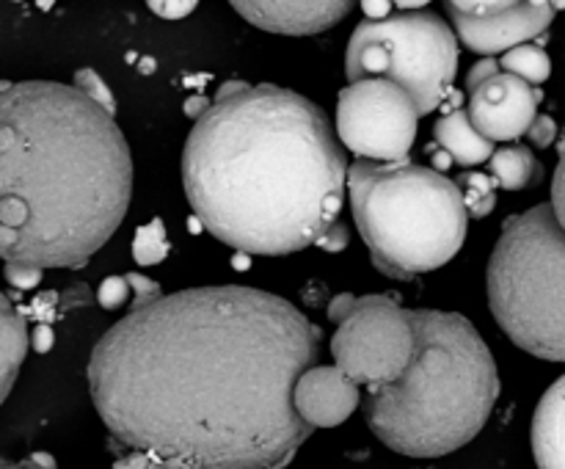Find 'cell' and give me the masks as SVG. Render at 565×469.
I'll use <instances>...</instances> for the list:
<instances>
[{
    "label": "cell",
    "mask_w": 565,
    "mask_h": 469,
    "mask_svg": "<svg viewBox=\"0 0 565 469\" xmlns=\"http://www.w3.org/2000/svg\"><path fill=\"white\" fill-rule=\"evenodd\" d=\"M320 329L254 287L136 303L88 359L114 469H285L312 428L292 403Z\"/></svg>",
    "instance_id": "cell-1"
},
{
    "label": "cell",
    "mask_w": 565,
    "mask_h": 469,
    "mask_svg": "<svg viewBox=\"0 0 565 469\" xmlns=\"http://www.w3.org/2000/svg\"><path fill=\"white\" fill-rule=\"evenodd\" d=\"M345 147L312 99L226 83L188 136L182 185L204 230L248 254L320 246L340 224Z\"/></svg>",
    "instance_id": "cell-2"
},
{
    "label": "cell",
    "mask_w": 565,
    "mask_h": 469,
    "mask_svg": "<svg viewBox=\"0 0 565 469\" xmlns=\"http://www.w3.org/2000/svg\"><path fill=\"white\" fill-rule=\"evenodd\" d=\"M132 196V158L114 110L72 83L0 86V259L81 268Z\"/></svg>",
    "instance_id": "cell-3"
},
{
    "label": "cell",
    "mask_w": 565,
    "mask_h": 469,
    "mask_svg": "<svg viewBox=\"0 0 565 469\" xmlns=\"http://www.w3.org/2000/svg\"><path fill=\"white\" fill-rule=\"evenodd\" d=\"M412 364L397 384L367 392L364 417L392 450L439 458L483 430L500 375L483 337L458 312L412 309Z\"/></svg>",
    "instance_id": "cell-4"
},
{
    "label": "cell",
    "mask_w": 565,
    "mask_h": 469,
    "mask_svg": "<svg viewBox=\"0 0 565 469\" xmlns=\"http://www.w3.org/2000/svg\"><path fill=\"white\" fill-rule=\"evenodd\" d=\"M356 230L373 265L392 279L441 268L467 241L469 213L450 177L417 163L359 160L348 171Z\"/></svg>",
    "instance_id": "cell-5"
},
{
    "label": "cell",
    "mask_w": 565,
    "mask_h": 469,
    "mask_svg": "<svg viewBox=\"0 0 565 469\" xmlns=\"http://www.w3.org/2000/svg\"><path fill=\"white\" fill-rule=\"evenodd\" d=\"M486 279L502 331L533 356L565 362V232L552 204L505 221Z\"/></svg>",
    "instance_id": "cell-6"
},
{
    "label": "cell",
    "mask_w": 565,
    "mask_h": 469,
    "mask_svg": "<svg viewBox=\"0 0 565 469\" xmlns=\"http://www.w3.org/2000/svg\"><path fill=\"white\" fill-rule=\"evenodd\" d=\"M458 70V36L428 9L364 20L353 31L345 72L353 83L384 77L412 94L419 114L445 108Z\"/></svg>",
    "instance_id": "cell-7"
},
{
    "label": "cell",
    "mask_w": 565,
    "mask_h": 469,
    "mask_svg": "<svg viewBox=\"0 0 565 469\" xmlns=\"http://www.w3.org/2000/svg\"><path fill=\"white\" fill-rule=\"evenodd\" d=\"M329 318L337 323L334 364L353 384L379 392L406 375L417 345L412 309L390 296H337Z\"/></svg>",
    "instance_id": "cell-8"
},
{
    "label": "cell",
    "mask_w": 565,
    "mask_h": 469,
    "mask_svg": "<svg viewBox=\"0 0 565 469\" xmlns=\"http://www.w3.org/2000/svg\"><path fill=\"white\" fill-rule=\"evenodd\" d=\"M419 116L412 94L397 83L356 81L340 92L337 138L370 163H403L417 141Z\"/></svg>",
    "instance_id": "cell-9"
},
{
    "label": "cell",
    "mask_w": 565,
    "mask_h": 469,
    "mask_svg": "<svg viewBox=\"0 0 565 469\" xmlns=\"http://www.w3.org/2000/svg\"><path fill=\"white\" fill-rule=\"evenodd\" d=\"M445 9L452 17L456 36L469 50L489 58L497 53H511L544 33L555 20L557 6L497 0V3H447Z\"/></svg>",
    "instance_id": "cell-10"
},
{
    "label": "cell",
    "mask_w": 565,
    "mask_h": 469,
    "mask_svg": "<svg viewBox=\"0 0 565 469\" xmlns=\"http://www.w3.org/2000/svg\"><path fill=\"white\" fill-rule=\"evenodd\" d=\"M467 86L469 119L491 143L524 136L539 119V88L511 72H502V66L483 81L467 83Z\"/></svg>",
    "instance_id": "cell-11"
},
{
    "label": "cell",
    "mask_w": 565,
    "mask_h": 469,
    "mask_svg": "<svg viewBox=\"0 0 565 469\" xmlns=\"http://www.w3.org/2000/svg\"><path fill=\"white\" fill-rule=\"evenodd\" d=\"M292 403L303 423L315 430L345 423L362 403V395H359V386L337 364L331 367L315 364L298 379Z\"/></svg>",
    "instance_id": "cell-12"
},
{
    "label": "cell",
    "mask_w": 565,
    "mask_h": 469,
    "mask_svg": "<svg viewBox=\"0 0 565 469\" xmlns=\"http://www.w3.org/2000/svg\"><path fill=\"white\" fill-rule=\"evenodd\" d=\"M235 11L263 31L312 36L337 25L351 11V3H235Z\"/></svg>",
    "instance_id": "cell-13"
},
{
    "label": "cell",
    "mask_w": 565,
    "mask_h": 469,
    "mask_svg": "<svg viewBox=\"0 0 565 469\" xmlns=\"http://www.w3.org/2000/svg\"><path fill=\"white\" fill-rule=\"evenodd\" d=\"M533 452L539 469H565V375L544 392L535 408Z\"/></svg>",
    "instance_id": "cell-14"
},
{
    "label": "cell",
    "mask_w": 565,
    "mask_h": 469,
    "mask_svg": "<svg viewBox=\"0 0 565 469\" xmlns=\"http://www.w3.org/2000/svg\"><path fill=\"white\" fill-rule=\"evenodd\" d=\"M434 132L441 149L461 166H478L483 160L494 158L497 152L494 143L486 136H480L478 127L472 125V119H469V114L463 108L447 110Z\"/></svg>",
    "instance_id": "cell-15"
},
{
    "label": "cell",
    "mask_w": 565,
    "mask_h": 469,
    "mask_svg": "<svg viewBox=\"0 0 565 469\" xmlns=\"http://www.w3.org/2000/svg\"><path fill=\"white\" fill-rule=\"evenodd\" d=\"M28 353V329L14 303L0 292V406L9 397Z\"/></svg>",
    "instance_id": "cell-16"
},
{
    "label": "cell",
    "mask_w": 565,
    "mask_h": 469,
    "mask_svg": "<svg viewBox=\"0 0 565 469\" xmlns=\"http://www.w3.org/2000/svg\"><path fill=\"white\" fill-rule=\"evenodd\" d=\"M491 174L497 185L505 191H522L541 180V163L535 160L533 149L513 143V147L497 149L491 158Z\"/></svg>",
    "instance_id": "cell-17"
},
{
    "label": "cell",
    "mask_w": 565,
    "mask_h": 469,
    "mask_svg": "<svg viewBox=\"0 0 565 469\" xmlns=\"http://www.w3.org/2000/svg\"><path fill=\"white\" fill-rule=\"evenodd\" d=\"M502 72H511V75L522 77L530 86H539V83L550 81L552 75V61L546 55L544 47L539 44H522V47L511 50L500 58Z\"/></svg>",
    "instance_id": "cell-18"
},
{
    "label": "cell",
    "mask_w": 565,
    "mask_h": 469,
    "mask_svg": "<svg viewBox=\"0 0 565 469\" xmlns=\"http://www.w3.org/2000/svg\"><path fill=\"white\" fill-rule=\"evenodd\" d=\"M458 188H461V196L469 215H489L491 210H494L497 182H491L486 174H480V171H467V174H461Z\"/></svg>",
    "instance_id": "cell-19"
},
{
    "label": "cell",
    "mask_w": 565,
    "mask_h": 469,
    "mask_svg": "<svg viewBox=\"0 0 565 469\" xmlns=\"http://www.w3.org/2000/svg\"><path fill=\"white\" fill-rule=\"evenodd\" d=\"M132 252H136L138 263H158V259L169 252V246H166V237H163V226L154 221L152 226H143V230H138L136 248H132Z\"/></svg>",
    "instance_id": "cell-20"
},
{
    "label": "cell",
    "mask_w": 565,
    "mask_h": 469,
    "mask_svg": "<svg viewBox=\"0 0 565 469\" xmlns=\"http://www.w3.org/2000/svg\"><path fill=\"white\" fill-rule=\"evenodd\" d=\"M75 86L81 88V92H86L92 99H97L99 105H105V108L114 110V97H110L108 86H105V83L97 77V72L81 70L75 75Z\"/></svg>",
    "instance_id": "cell-21"
},
{
    "label": "cell",
    "mask_w": 565,
    "mask_h": 469,
    "mask_svg": "<svg viewBox=\"0 0 565 469\" xmlns=\"http://www.w3.org/2000/svg\"><path fill=\"white\" fill-rule=\"evenodd\" d=\"M552 213H555L557 224L565 232V147L561 154V163L555 169V180H552Z\"/></svg>",
    "instance_id": "cell-22"
},
{
    "label": "cell",
    "mask_w": 565,
    "mask_h": 469,
    "mask_svg": "<svg viewBox=\"0 0 565 469\" xmlns=\"http://www.w3.org/2000/svg\"><path fill=\"white\" fill-rule=\"evenodd\" d=\"M555 132H557L555 121H552L550 116H539V119L533 121V127L527 130V136L535 147H550V143L555 141Z\"/></svg>",
    "instance_id": "cell-23"
},
{
    "label": "cell",
    "mask_w": 565,
    "mask_h": 469,
    "mask_svg": "<svg viewBox=\"0 0 565 469\" xmlns=\"http://www.w3.org/2000/svg\"><path fill=\"white\" fill-rule=\"evenodd\" d=\"M127 292H130V285L125 279H108L99 290V301H103V307H119Z\"/></svg>",
    "instance_id": "cell-24"
},
{
    "label": "cell",
    "mask_w": 565,
    "mask_h": 469,
    "mask_svg": "<svg viewBox=\"0 0 565 469\" xmlns=\"http://www.w3.org/2000/svg\"><path fill=\"white\" fill-rule=\"evenodd\" d=\"M6 279L14 287H22V290H25V287H33L42 279V270L22 268V265H6Z\"/></svg>",
    "instance_id": "cell-25"
},
{
    "label": "cell",
    "mask_w": 565,
    "mask_h": 469,
    "mask_svg": "<svg viewBox=\"0 0 565 469\" xmlns=\"http://www.w3.org/2000/svg\"><path fill=\"white\" fill-rule=\"evenodd\" d=\"M152 11H166L163 17H185L188 11L196 9V3H182V6H171V3H149Z\"/></svg>",
    "instance_id": "cell-26"
},
{
    "label": "cell",
    "mask_w": 565,
    "mask_h": 469,
    "mask_svg": "<svg viewBox=\"0 0 565 469\" xmlns=\"http://www.w3.org/2000/svg\"><path fill=\"white\" fill-rule=\"evenodd\" d=\"M0 469H55V467L44 461V458H31V461H22V463L0 461Z\"/></svg>",
    "instance_id": "cell-27"
},
{
    "label": "cell",
    "mask_w": 565,
    "mask_h": 469,
    "mask_svg": "<svg viewBox=\"0 0 565 469\" xmlns=\"http://www.w3.org/2000/svg\"><path fill=\"white\" fill-rule=\"evenodd\" d=\"M33 345H36L39 351H47V348H50V331L47 329H39L36 334H33Z\"/></svg>",
    "instance_id": "cell-28"
}]
</instances>
